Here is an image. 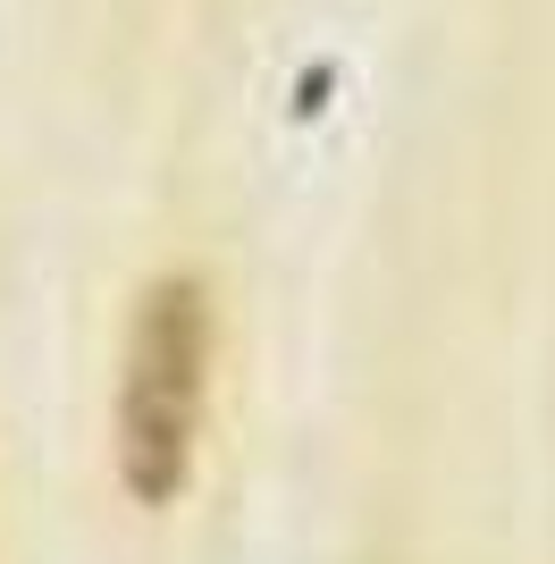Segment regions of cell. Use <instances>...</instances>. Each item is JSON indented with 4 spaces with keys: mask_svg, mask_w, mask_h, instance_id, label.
Here are the masks:
<instances>
[{
    "mask_svg": "<svg viewBox=\"0 0 555 564\" xmlns=\"http://www.w3.org/2000/svg\"><path fill=\"white\" fill-rule=\"evenodd\" d=\"M203 404H210V286L194 270H161L135 295L110 413V455L135 506H168L185 489Z\"/></svg>",
    "mask_w": 555,
    "mask_h": 564,
    "instance_id": "cell-1",
    "label": "cell"
}]
</instances>
